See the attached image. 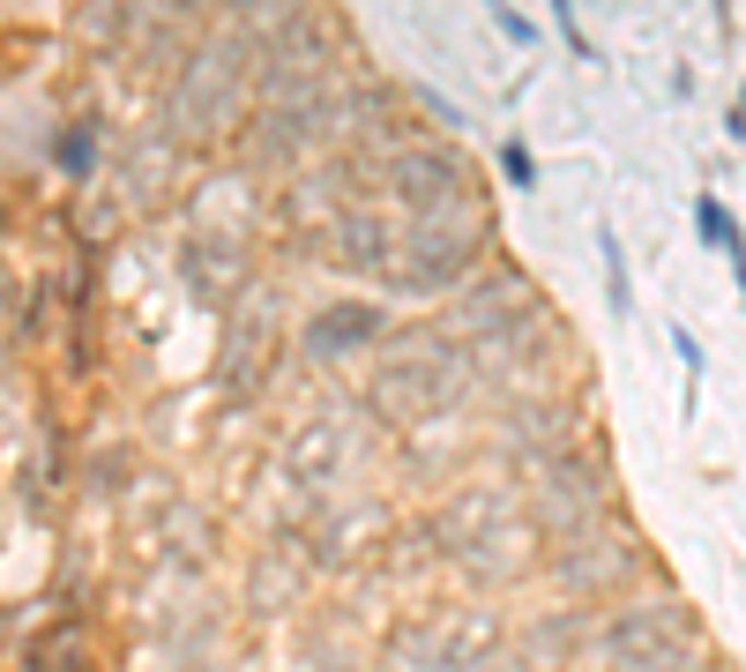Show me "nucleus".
I'll return each mask as SVG.
<instances>
[{"label":"nucleus","instance_id":"nucleus-1","mask_svg":"<svg viewBox=\"0 0 746 672\" xmlns=\"http://www.w3.org/2000/svg\"><path fill=\"white\" fill-rule=\"evenodd\" d=\"M695 217H702V240H709V247H724V254H746V232L732 224V210H724L716 195H702V202H695Z\"/></svg>","mask_w":746,"mask_h":672},{"label":"nucleus","instance_id":"nucleus-2","mask_svg":"<svg viewBox=\"0 0 746 672\" xmlns=\"http://www.w3.org/2000/svg\"><path fill=\"white\" fill-rule=\"evenodd\" d=\"M314 336H322V344H343V336H373V314H366V306H351V314H336V322H322Z\"/></svg>","mask_w":746,"mask_h":672},{"label":"nucleus","instance_id":"nucleus-3","mask_svg":"<svg viewBox=\"0 0 746 672\" xmlns=\"http://www.w3.org/2000/svg\"><path fill=\"white\" fill-rule=\"evenodd\" d=\"M500 172H508V179H515V187H531V179H538V172H531V150H523V142H515V135H508V142H500Z\"/></svg>","mask_w":746,"mask_h":672},{"label":"nucleus","instance_id":"nucleus-4","mask_svg":"<svg viewBox=\"0 0 746 672\" xmlns=\"http://www.w3.org/2000/svg\"><path fill=\"white\" fill-rule=\"evenodd\" d=\"M486 8H493V23H500V31H508L515 45H538V31H531V15H515L508 0H486Z\"/></svg>","mask_w":746,"mask_h":672},{"label":"nucleus","instance_id":"nucleus-5","mask_svg":"<svg viewBox=\"0 0 746 672\" xmlns=\"http://www.w3.org/2000/svg\"><path fill=\"white\" fill-rule=\"evenodd\" d=\"M552 23L568 31V53H582V60H597V53H590V38H582V23H575V0H552Z\"/></svg>","mask_w":746,"mask_h":672},{"label":"nucleus","instance_id":"nucleus-6","mask_svg":"<svg viewBox=\"0 0 746 672\" xmlns=\"http://www.w3.org/2000/svg\"><path fill=\"white\" fill-rule=\"evenodd\" d=\"M672 351H679V359H687V381L702 374V344H695V336H687V329H672Z\"/></svg>","mask_w":746,"mask_h":672},{"label":"nucleus","instance_id":"nucleus-7","mask_svg":"<svg viewBox=\"0 0 746 672\" xmlns=\"http://www.w3.org/2000/svg\"><path fill=\"white\" fill-rule=\"evenodd\" d=\"M732 135H746V90H739V113H732Z\"/></svg>","mask_w":746,"mask_h":672}]
</instances>
